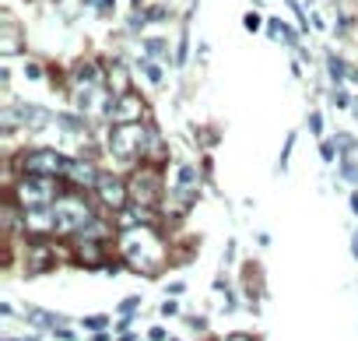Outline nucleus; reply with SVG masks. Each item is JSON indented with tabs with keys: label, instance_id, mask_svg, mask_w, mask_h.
<instances>
[{
	"label": "nucleus",
	"instance_id": "obj_1",
	"mask_svg": "<svg viewBox=\"0 0 358 341\" xmlns=\"http://www.w3.org/2000/svg\"><path fill=\"white\" fill-rule=\"evenodd\" d=\"M120 250H123V257H127L137 271H144V274H155V271L165 264V243H162L158 232L148 229V225L123 229V236H120Z\"/></svg>",
	"mask_w": 358,
	"mask_h": 341
},
{
	"label": "nucleus",
	"instance_id": "obj_2",
	"mask_svg": "<svg viewBox=\"0 0 358 341\" xmlns=\"http://www.w3.org/2000/svg\"><path fill=\"white\" fill-rule=\"evenodd\" d=\"M50 218H53V232H60V236H78V232L95 218V211H92V204H88L85 197H78V194H60V197L50 204Z\"/></svg>",
	"mask_w": 358,
	"mask_h": 341
},
{
	"label": "nucleus",
	"instance_id": "obj_3",
	"mask_svg": "<svg viewBox=\"0 0 358 341\" xmlns=\"http://www.w3.org/2000/svg\"><path fill=\"white\" fill-rule=\"evenodd\" d=\"M148 127L144 123H113V134H109V151L120 158V162H137L144 151H148Z\"/></svg>",
	"mask_w": 358,
	"mask_h": 341
},
{
	"label": "nucleus",
	"instance_id": "obj_4",
	"mask_svg": "<svg viewBox=\"0 0 358 341\" xmlns=\"http://www.w3.org/2000/svg\"><path fill=\"white\" fill-rule=\"evenodd\" d=\"M15 197H18V208L22 211H39V208H50L60 190H57V176H25L15 183Z\"/></svg>",
	"mask_w": 358,
	"mask_h": 341
},
{
	"label": "nucleus",
	"instance_id": "obj_5",
	"mask_svg": "<svg viewBox=\"0 0 358 341\" xmlns=\"http://www.w3.org/2000/svg\"><path fill=\"white\" fill-rule=\"evenodd\" d=\"M67 158L53 148H32L22 155V173L25 176H64Z\"/></svg>",
	"mask_w": 358,
	"mask_h": 341
},
{
	"label": "nucleus",
	"instance_id": "obj_6",
	"mask_svg": "<svg viewBox=\"0 0 358 341\" xmlns=\"http://www.w3.org/2000/svg\"><path fill=\"white\" fill-rule=\"evenodd\" d=\"M158 197H162V180H158V173H155V169H137L134 180H130V201H134L137 208H155Z\"/></svg>",
	"mask_w": 358,
	"mask_h": 341
},
{
	"label": "nucleus",
	"instance_id": "obj_7",
	"mask_svg": "<svg viewBox=\"0 0 358 341\" xmlns=\"http://www.w3.org/2000/svg\"><path fill=\"white\" fill-rule=\"evenodd\" d=\"M50 120V113L46 109H39V106H25V102H18V106H8L4 113H0V123H4V130H15V127H43Z\"/></svg>",
	"mask_w": 358,
	"mask_h": 341
},
{
	"label": "nucleus",
	"instance_id": "obj_8",
	"mask_svg": "<svg viewBox=\"0 0 358 341\" xmlns=\"http://www.w3.org/2000/svg\"><path fill=\"white\" fill-rule=\"evenodd\" d=\"M95 190H99V201L106 208H113V211H123L127 201H130V183L120 180V176H99Z\"/></svg>",
	"mask_w": 358,
	"mask_h": 341
},
{
	"label": "nucleus",
	"instance_id": "obj_9",
	"mask_svg": "<svg viewBox=\"0 0 358 341\" xmlns=\"http://www.w3.org/2000/svg\"><path fill=\"white\" fill-rule=\"evenodd\" d=\"M141 113H144V106H141V99L134 92L116 95L113 106H109V120L113 123H141Z\"/></svg>",
	"mask_w": 358,
	"mask_h": 341
},
{
	"label": "nucleus",
	"instance_id": "obj_10",
	"mask_svg": "<svg viewBox=\"0 0 358 341\" xmlns=\"http://www.w3.org/2000/svg\"><path fill=\"white\" fill-rule=\"evenodd\" d=\"M64 176H67L74 187H95V183H99V169H95L88 158H67Z\"/></svg>",
	"mask_w": 358,
	"mask_h": 341
},
{
	"label": "nucleus",
	"instance_id": "obj_11",
	"mask_svg": "<svg viewBox=\"0 0 358 341\" xmlns=\"http://www.w3.org/2000/svg\"><path fill=\"white\" fill-rule=\"evenodd\" d=\"M25 260H29V271L36 274V271H46V267H50V264L57 260V253H53V250H50L46 243H32V246H29V257H25Z\"/></svg>",
	"mask_w": 358,
	"mask_h": 341
},
{
	"label": "nucleus",
	"instance_id": "obj_12",
	"mask_svg": "<svg viewBox=\"0 0 358 341\" xmlns=\"http://www.w3.org/2000/svg\"><path fill=\"white\" fill-rule=\"evenodd\" d=\"M327 67H330V78H334V81H337V85H341V81H344V78H348V74H351V71H348V64H344V60H341V57H334V53H330V57H327Z\"/></svg>",
	"mask_w": 358,
	"mask_h": 341
},
{
	"label": "nucleus",
	"instance_id": "obj_13",
	"mask_svg": "<svg viewBox=\"0 0 358 341\" xmlns=\"http://www.w3.org/2000/svg\"><path fill=\"white\" fill-rule=\"evenodd\" d=\"M144 53H148V57H169V43H162V39H144Z\"/></svg>",
	"mask_w": 358,
	"mask_h": 341
},
{
	"label": "nucleus",
	"instance_id": "obj_14",
	"mask_svg": "<svg viewBox=\"0 0 358 341\" xmlns=\"http://www.w3.org/2000/svg\"><path fill=\"white\" fill-rule=\"evenodd\" d=\"M144 74H148V81H151V85H158V81H162V67H158L155 60H144Z\"/></svg>",
	"mask_w": 358,
	"mask_h": 341
},
{
	"label": "nucleus",
	"instance_id": "obj_15",
	"mask_svg": "<svg viewBox=\"0 0 358 341\" xmlns=\"http://www.w3.org/2000/svg\"><path fill=\"white\" fill-rule=\"evenodd\" d=\"M4 53H18V39H15V29L8 25V32H4Z\"/></svg>",
	"mask_w": 358,
	"mask_h": 341
},
{
	"label": "nucleus",
	"instance_id": "obj_16",
	"mask_svg": "<svg viewBox=\"0 0 358 341\" xmlns=\"http://www.w3.org/2000/svg\"><path fill=\"white\" fill-rule=\"evenodd\" d=\"M106 323H109V316H88V320H85V327H88V330H102Z\"/></svg>",
	"mask_w": 358,
	"mask_h": 341
},
{
	"label": "nucleus",
	"instance_id": "obj_17",
	"mask_svg": "<svg viewBox=\"0 0 358 341\" xmlns=\"http://www.w3.org/2000/svg\"><path fill=\"white\" fill-rule=\"evenodd\" d=\"M334 106H341V109H344V106H351V99H348V92H344L341 85H337V92H334Z\"/></svg>",
	"mask_w": 358,
	"mask_h": 341
},
{
	"label": "nucleus",
	"instance_id": "obj_18",
	"mask_svg": "<svg viewBox=\"0 0 358 341\" xmlns=\"http://www.w3.org/2000/svg\"><path fill=\"white\" fill-rule=\"evenodd\" d=\"M137 306H141V295H130V299L120 302V313H130V309H137Z\"/></svg>",
	"mask_w": 358,
	"mask_h": 341
},
{
	"label": "nucleus",
	"instance_id": "obj_19",
	"mask_svg": "<svg viewBox=\"0 0 358 341\" xmlns=\"http://www.w3.org/2000/svg\"><path fill=\"white\" fill-rule=\"evenodd\" d=\"M243 25H246L250 32H257V29H260V15H253V11H250V15L243 18Z\"/></svg>",
	"mask_w": 358,
	"mask_h": 341
},
{
	"label": "nucleus",
	"instance_id": "obj_20",
	"mask_svg": "<svg viewBox=\"0 0 358 341\" xmlns=\"http://www.w3.org/2000/svg\"><path fill=\"white\" fill-rule=\"evenodd\" d=\"M309 130H313V134H323V116H320V113L309 116Z\"/></svg>",
	"mask_w": 358,
	"mask_h": 341
},
{
	"label": "nucleus",
	"instance_id": "obj_21",
	"mask_svg": "<svg viewBox=\"0 0 358 341\" xmlns=\"http://www.w3.org/2000/svg\"><path fill=\"white\" fill-rule=\"evenodd\" d=\"M344 176H348L351 183H358V169H355V162H344Z\"/></svg>",
	"mask_w": 358,
	"mask_h": 341
},
{
	"label": "nucleus",
	"instance_id": "obj_22",
	"mask_svg": "<svg viewBox=\"0 0 358 341\" xmlns=\"http://www.w3.org/2000/svg\"><path fill=\"white\" fill-rule=\"evenodd\" d=\"M334 148H337V144H330V141H327V144L320 148V155H323V162H334Z\"/></svg>",
	"mask_w": 358,
	"mask_h": 341
},
{
	"label": "nucleus",
	"instance_id": "obj_23",
	"mask_svg": "<svg viewBox=\"0 0 358 341\" xmlns=\"http://www.w3.org/2000/svg\"><path fill=\"white\" fill-rule=\"evenodd\" d=\"M25 78H32V81H39V78H43V71H39L36 64H29V67H25Z\"/></svg>",
	"mask_w": 358,
	"mask_h": 341
},
{
	"label": "nucleus",
	"instance_id": "obj_24",
	"mask_svg": "<svg viewBox=\"0 0 358 341\" xmlns=\"http://www.w3.org/2000/svg\"><path fill=\"white\" fill-rule=\"evenodd\" d=\"M148 337H151V341H165V327H151Z\"/></svg>",
	"mask_w": 358,
	"mask_h": 341
},
{
	"label": "nucleus",
	"instance_id": "obj_25",
	"mask_svg": "<svg viewBox=\"0 0 358 341\" xmlns=\"http://www.w3.org/2000/svg\"><path fill=\"white\" fill-rule=\"evenodd\" d=\"M162 313H165V316H176V302L165 299V302H162Z\"/></svg>",
	"mask_w": 358,
	"mask_h": 341
},
{
	"label": "nucleus",
	"instance_id": "obj_26",
	"mask_svg": "<svg viewBox=\"0 0 358 341\" xmlns=\"http://www.w3.org/2000/svg\"><path fill=\"white\" fill-rule=\"evenodd\" d=\"M113 8H116V0H99V11H102V15H109Z\"/></svg>",
	"mask_w": 358,
	"mask_h": 341
},
{
	"label": "nucleus",
	"instance_id": "obj_27",
	"mask_svg": "<svg viewBox=\"0 0 358 341\" xmlns=\"http://www.w3.org/2000/svg\"><path fill=\"white\" fill-rule=\"evenodd\" d=\"M351 211H355V215H358V190H355V194H351Z\"/></svg>",
	"mask_w": 358,
	"mask_h": 341
},
{
	"label": "nucleus",
	"instance_id": "obj_28",
	"mask_svg": "<svg viewBox=\"0 0 358 341\" xmlns=\"http://www.w3.org/2000/svg\"><path fill=\"white\" fill-rule=\"evenodd\" d=\"M225 341H253V337H246V334H232V337H225Z\"/></svg>",
	"mask_w": 358,
	"mask_h": 341
},
{
	"label": "nucleus",
	"instance_id": "obj_29",
	"mask_svg": "<svg viewBox=\"0 0 358 341\" xmlns=\"http://www.w3.org/2000/svg\"><path fill=\"white\" fill-rule=\"evenodd\" d=\"M351 246H355V257H358V232H355V239H351Z\"/></svg>",
	"mask_w": 358,
	"mask_h": 341
},
{
	"label": "nucleus",
	"instance_id": "obj_30",
	"mask_svg": "<svg viewBox=\"0 0 358 341\" xmlns=\"http://www.w3.org/2000/svg\"><path fill=\"white\" fill-rule=\"evenodd\" d=\"M85 4H99V0H85Z\"/></svg>",
	"mask_w": 358,
	"mask_h": 341
},
{
	"label": "nucleus",
	"instance_id": "obj_31",
	"mask_svg": "<svg viewBox=\"0 0 358 341\" xmlns=\"http://www.w3.org/2000/svg\"><path fill=\"white\" fill-rule=\"evenodd\" d=\"M355 113H358V99H355Z\"/></svg>",
	"mask_w": 358,
	"mask_h": 341
}]
</instances>
